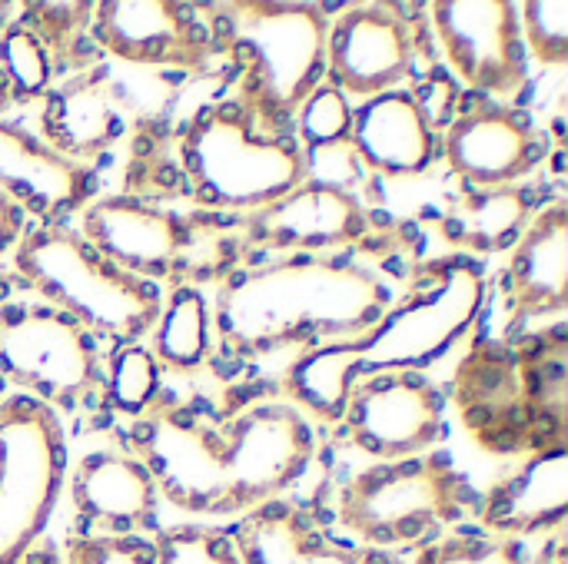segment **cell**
<instances>
[{
    "mask_svg": "<svg viewBox=\"0 0 568 564\" xmlns=\"http://www.w3.org/2000/svg\"><path fill=\"white\" fill-rule=\"evenodd\" d=\"M83 535L143 539L156 525V482L136 455L90 452L80 459L70 485Z\"/></svg>",
    "mask_w": 568,
    "mask_h": 564,
    "instance_id": "cell-20",
    "label": "cell"
},
{
    "mask_svg": "<svg viewBox=\"0 0 568 564\" xmlns=\"http://www.w3.org/2000/svg\"><path fill=\"white\" fill-rule=\"evenodd\" d=\"M160 362L140 342H126L110 356V402L126 416H146L160 399Z\"/></svg>",
    "mask_w": 568,
    "mask_h": 564,
    "instance_id": "cell-28",
    "label": "cell"
},
{
    "mask_svg": "<svg viewBox=\"0 0 568 564\" xmlns=\"http://www.w3.org/2000/svg\"><path fill=\"white\" fill-rule=\"evenodd\" d=\"M13 266L40 302L70 316L90 336L123 346L150 332L163 306L156 283L116 269L63 223L27 229L13 249Z\"/></svg>",
    "mask_w": 568,
    "mask_h": 564,
    "instance_id": "cell-6",
    "label": "cell"
},
{
    "mask_svg": "<svg viewBox=\"0 0 568 564\" xmlns=\"http://www.w3.org/2000/svg\"><path fill=\"white\" fill-rule=\"evenodd\" d=\"M476 505L466 475L446 452L399 462H373L339 492V522L366 548L389 552L423 545L463 522Z\"/></svg>",
    "mask_w": 568,
    "mask_h": 564,
    "instance_id": "cell-7",
    "label": "cell"
},
{
    "mask_svg": "<svg viewBox=\"0 0 568 564\" xmlns=\"http://www.w3.org/2000/svg\"><path fill=\"white\" fill-rule=\"evenodd\" d=\"M130 439L156 492L200 519L246 515L280 499L316 455L313 425L286 402L253 406L223 425L180 412H146Z\"/></svg>",
    "mask_w": 568,
    "mask_h": 564,
    "instance_id": "cell-1",
    "label": "cell"
},
{
    "mask_svg": "<svg viewBox=\"0 0 568 564\" xmlns=\"http://www.w3.org/2000/svg\"><path fill=\"white\" fill-rule=\"evenodd\" d=\"M20 564H67L60 558V552L53 548V545H37V548H30L27 552V558Z\"/></svg>",
    "mask_w": 568,
    "mask_h": 564,
    "instance_id": "cell-37",
    "label": "cell"
},
{
    "mask_svg": "<svg viewBox=\"0 0 568 564\" xmlns=\"http://www.w3.org/2000/svg\"><path fill=\"white\" fill-rule=\"evenodd\" d=\"M93 37L126 63L200 70L216 40L193 7L176 0H103L93 7Z\"/></svg>",
    "mask_w": 568,
    "mask_h": 564,
    "instance_id": "cell-14",
    "label": "cell"
},
{
    "mask_svg": "<svg viewBox=\"0 0 568 564\" xmlns=\"http://www.w3.org/2000/svg\"><path fill=\"white\" fill-rule=\"evenodd\" d=\"M213 316L196 286H176L153 322V359L170 372H196L210 352Z\"/></svg>",
    "mask_w": 568,
    "mask_h": 564,
    "instance_id": "cell-26",
    "label": "cell"
},
{
    "mask_svg": "<svg viewBox=\"0 0 568 564\" xmlns=\"http://www.w3.org/2000/svg\"><path fill=\"white\" fill-rule=\"evenodd\" d=\"M443 153L469 186H513L542 163L546 136L519 106L489 100L459 110L446 130Z\"/></svg>",
    "mask_w": 568,
    "mask_h": 564,
    "instance_id": "cell-15",
    "label": "cell"
},
{
    "mask_svg": "<svg viewBox=\"0 0 568 564\" xmlns=\"http://www.w3.org/2000/svg\"><path fill=\"white\" fill-rule=\"evenodd\" d=\"M413 106L416 113L423 116V123L439 136L453 126V120L459 116L463 110V90H459V80L446 70V66H433L413 90Z\"/></svg>",
    "mask_w": 568,
    "mask_h": 564,
    "instance_id": "cell-34",
    "label": "cell"
},
{
    "mask_svg": "<svg viewBox=\"0 0 568 564\" xmlns=\"http://www.w3.org/2000/svg\"><path fill=\"white\" fill-rule=\"evenodd\" d=\"M67 435L53 409L30 396L0 402V564L40 545L63 492Z\"/></svg>",
    "mask_w": 568,
    "mask_h": 564,
    "instance_id": "cell-9",
    "label": "cell"
},
{
    "mask_svg": "<svg viewBox=\"0 0 568 564\" xmlns=\"http://www.w3.org/2000/svg\"><path fill=\"white\" fill-rule=\"evenodd\" d=\"M0 193L40 223H63L97 199L90 166L50 150L37 133L0 120Z\"/></svg>",
    "mask_w": 568,
    "mask_h": 564,
    "instance_id": "cell-18",
    "label": "cell"
},
{
    "mask_svg": "<svg viewBox=\"0 0 568 564\" xmlns=\"http://www.w3.org/2000/svg\"><path fill=\"white\" fill-rule=\"evenodd\" d=\"M0 379L47 409H77L100 386L93 336L47 302L0 306Z\"/></svg>",
    "mask_w": 568,
    "mask_h": 564,
    "instance_id": "cell-11",
    "label": "cell"
},
{
    "mask_svg": "<svg viewBox=\"0 0 568 564\" xmlns=\"http://www.w3.org/2000/svg\"><path fill=\"white\" fill-rule=\"evenodd\" d=\"M213 40L226 43L243 70L246 113L276 130L323 83L329 17L316 3L233 0L213 7Z\"/></svg>",
    "mask_w": 568,
    "mask_h": 564,
    "instance_id": "cell-5",
    "label": "cell"
},
{
    "mask_svg": "<svg viewBox=\"0 0 568 564\" xmlns=\"http://www.w3.org/2000/svg\"><path fill=\"white\" fill-rule=\"evenodd\" d=\"M349 143L363 166L383 176H419L439 156V136L416 113L409 90L369 96L353 110Z\"/></svg>",
    "mask_w": 568,
    "mask_h": 564,
    "instance_id": "cell-23",
    "label": "cell"
},
{
    "mask_svg": "<svg viewBox=\"0 0 568 564\" xmlns=\"http://www.w3.org/2000/svg\"><path fill=\"white\" fill-rule=\"evenodd\" d=\"M23 233H27V213L7 193H0V259L10 249H17Z\"/></svg>",
    "mask_w": 568,
    "mask_h": 564,
    "instance_id": "cell-36",
    "label": "cell"
},
{
    "mask_svg": "<svg viewBox=\"0 0 568 564\" xmlns=\"http://www.w3.org/2000/svg\"><path fill=\"white\" fill-rule=\"evenodd\" d=\"M10 103H13V100H10V90H7V83H3V76H0V113H3Z\"/></svg>",
    "mask_w": 568,
    "mask_h": 564,
    "instance_id": "cell-39",
    "label": "cell"
},
{
    "mask_svg": "<svg viewBox=\"0 0 568 564\" xmlns=\"http://www.w3.org/2000/svg\"><path fill=\"white\" fill-rule=\"evenodd\" d=\"M220 229V219L176 216L136 196H100L80 209V236L116 269L146 283H200L203 273L196 253H213L216 263H223V253H236L226 233L216 236Z\"/></svg>",
    "mask_w": 568,
    "mask_h": 564,
    "instance_id": "cell-10",
    "label": "cell"
},
{
    "mask_svg": "<svg viewBox=\"0 0 568 564\" xmlns=\"http://www.w3.org/2000/svg\"><path fill=\"white\" fill-rule=\"evenodd\" d=\"M389 306V286L356 259L293 253L230 269L210 316L226 356L256 359L283 346L310 342L316 349L353 339L379 322Z\"/></svg>",
    "mask_w": 568,
    "mask_h": 564,
    "instance_id": "cell-3",
    "label": "cell"
},
{
    "mask_svg": "<svg viewBox=\"0 0 568 564\" xmlns=\"http://www.w3.org/2000/svg\"><path fill=\"white\" fill-rule=\"evenodd\" d=\"M0 402H3V379H0Z\"/></svg>",
    "mask_w": 568,
    "mask_h": 564,
    "instance_id": "cell-40",
    "label": "cell"
},
{
    "mask_svg": "<svg viewBox=\"0 0 568 564\" xmlns=\"http://www.w3.org/2000/svg\"><path fill=\"white\" fill-rule=\"evenodd\" d=\"M413 564H526V548L486 532H453L426 542Z\"/></svg>",
    "mask_w": 568,
    "mask_h": 564,
    "instance_id": "cell-30",
    "label": "cell"
},
{
    "mask_svg": "<svg viewBox=\"0 0 568 564\" xmlns=\"http://www.w3.org/2000/svg\"><path fill=\"white\" fill-rule=\"evenodd\" d=\"M243 239L276 253L346 249L369 233V213L353 193H336L316 183H300L276 203L243 219Z\"/></svg>",
    "mask_w": 568,
    "mask_h": 564,
    "instance_id": "cell-17",
    "label": "cell"
},
{
    "mask_svg": "<svg viewBox=\"0 0 568 564\" xmlns=\"http://www.w3.org/2000/svg\"><path fill=\"white\" fill-rule=\"evenodd\" d=\"M0 76L10 100H37L50 90L53 60L40 33L27 27H7L0 33Z\"/></svg>",
    "mask_w": 568,
    "mask_h": 564,
    "instance_id": "cell-27",
    "label": "cell"
},
{
    "mask_svg": "<svg viewBox=\"0 0 568 564\" xmlns=\"http://www.w3.org/2000/svg\"><path fill=\"white\" fill-rule=\"evenodd\" d=\"M486 269L469 256L429 259L413 289L366 332L310 349L290 366L286 396L323 422H339L349 389L383 372H423L446 359L479 322L486 306Z\"/></svg>",
    "mask_w": 568,
    "mask_h": 564,
    "instance_id": "cell-2",
    "label": "cell"
},
{
    "mask_svg": "<svg viewBox=\"0 0 568 564\" xmlns=\"http://www.w3.org/2000/svg\"><path fill=\"white\" fill-rule=\"evenodd\" d=\"M436 37L449 57V73L506 103L529 86V53L519 30V7L509 0H436L429 7Z\"/></svg>",
    "mask_w": 568,
    "mask_h": 564,
    "instance_id": "cell-12",
    "label": "cell"
},
{
    "mask_svg": "<svg viewBox=\"0 0 568 564\" xmlns=\"http://www.w3.org/2000/svg\"><path fill=\"white\" fill-rule=\"evenodd\" d=\"M506 336H516L529 319L562 316L568 302V206L546 203L509 253L503 273Z\"/></svg>",
    "mask_w": 568,
    "mask_h": 564,
    "instance_id": "cell-19",
    "label": "cell"
},
{
    "mask_svg": "<svg viewBox=\"0 0 568 564\" xmlns=\"http://www.w3.org/2000/svg\"><path fill=\"white\" fill-rule=\"evenodd\" d=\"M303 180L336 189V193H353L366 180V166L359 153L353 150L349 140L343 143H326V146H306L303 150Z\"/></svg>",
    "mask_w": 568,
    "mask_h": 564,
    "instance_id": "cell-33",
    "label": "cell"
},
{
    "mask_svg": "<svg viewBox=\"0 0 568 564\" xmlns=\"http://www.w3.org/2000/svg\"><path fill=\"white\" fill-rule=\"evenodd\" d=\"M67 564H156L146 539H103L73 535L67 542Z\"/></svg>",
    "mask_w": 568,
    "mask_h": 564,
    "instance_id": "cell-35",
    "label": "cell"
},
{
    "mask_svg": "<svg viewBox=\"0 0 568 564\" xmlns=\"http://www.w3.org/2000/svg\"><path fill=\"white\" fill-rule=\"evenodd\" d=\"M150 545L156 564H243L233 535L213 525H173L156 532Z\"/></svg>",
    "mask_w": 568,
    "mask_h": 564,
    "instance_id": "cell-29",
    "label": "cell"
},
{
    "mask_svg": "<svg viewBox=\"0 0 568 564\" xmlns=\"http://www.w3.org/2000/svg\"><path fill=\"white\" fill-rule=\"evenodd\" d=\"M568 449H542L526 455L519 469L499 475L476 502L479 525L496 539L549 535L566 525Z\"/></svg>",
    "mask_w": 568,
    "mask_h": 564,
    "instance_id": "cell-21",
    "label": "cell"
},
{
    "mask_svg": "<svg viewBox=\"0 0 568 564\" xmlns=\"http://www.w3.org/2000/svg\"><path fill=\"white\" fill-rule=\"evenodd\" d=\"M413 33L386 3L346 7L326 37V70L333 86L353 96L396 90L413 70Z\"/></svg>",
    "mask_w": 568,
    "mask_h": 564,
    "instance_id": "cell-16",
    "label": "cell"
},
{
    "mask_svg": "<svg viewBox=\"0 0 568 564\" xmlns=\"http://www.w3.org/2000/svg\"><path fill=\"white\" fill-rule=\"evenodd\" d=\"M539 186L513 183V186H469L439 219L443 239L459 256H493L516 246L532 216L542 209Z\"/></svg>",
    "mask_w": 568,
    "mask_h": 564,
    "instance_id": "cell-24",
    "label": "cell"
},
{
    "mask_svg": "<svg viewBox=\"0 0 568 564\" xmlns=\"http://www.w3.org/2000/svg\"><path fill=\"white\" fill-rule=\"evenodd\" d=\"M20 7L17 3H7V0H0V33L7 30V27H13V13H17Z\"/></svg>",
    "mask_w": 568,
    "mask_h": 564,
    "instance_id": "cell-38",
    "label": "cell"
},
{
    "mask_svg": "<svg viewBox=\"0 0 568 564\" xmlns=\"http://www.w3.org/2000/svg\"><path fill=\"white\" fill-rule=\"evenodd\" d=\"M353 106L343 90L333 83H320L296 110V133L306 146H326L349 140Z\"/></svg>",
    "mask_w": 568,
    "mask_h": 564,
    "instance_id": "cell-32",
    "label": "cell"
},
{
    "mask_svg": "<svg viewBox=\"0 0 568 564\" xmlns=\"http://www.w3.org/2000/svg\"><path fill=\"white\" fill-rule=\"evenodd\" d=\"M353 449L376 462L416 459L446 432V399L423 372H383L349 389L339 416Z\"/></svg>",
    "mask_w": 568,
    "mask_h": 564,
    "instance_id": "cell-13",
    "label": "cell"
},
{
    "mask_svg": "<svg viewBox=\"0 0 568 564\" xmlns=\"http://www.w3.org/2000/svg\"><path fill=\"white\" fill-rule=\"evenodd\" d=\"M243 564H403L396 555L329 539L310 512L273 499L243 515L233 532Z\"/></svg>",
    "mask_w": 568,
    "mask_h": 564,
    "instance_id": "cell-22",
    "label": "cell"
},
{
    "mask_svg": "<svg viewBox=\"0 0 568 564\" xmlns=\"http://www.w3.org/2000/svg\"><path fill=\"white\" fill-rule=\"evenodd\" d=\"M519 30L526 53L542 66L568 63V3L566 0H529L519 3Z\"/></svg>",
    "mask_w": 568,
    "mask_h": 564,
    "instance_id": "cell-31",
    "label": "cell"
},
{
    "mask_svg": "<svg viewBox=\"0 0 568 564\" xmlns=\"http://www.w3.org/2000/svg\"><path fill=\"white\" fill-rule=\"evenodd\" d=\"M183 170L203 209L256 213L303 183V150L263 133L243 103H223L193 120L183 136Z\"/></svg>",
    "mask_w": 568,
    "mask_h": 564,
    "instance_id": "cell-8",
    "label": "cell"
},
{
    "mask_svg": "<svg viewBox=\"0 0 568 564\" xmlns=\"http://www.w3.org/2000/svg\"><path fill=\"white\" fill-rule=\"evenodd\" d=\"M40 123V140L80 166L106 153L126 133V116L103 76H73L50 90Z\"/></svg>",
    "mask_w": 568,
    "mask_h": 564,
    "instance_id": "cell-25",
    "label": "cell"
},
{
    "mask_svg": "<svg viewBox=\"0 0 568 564\" xmlns=\"http://www.w3.org/2000/svg\"><path fill=\"white\" fill-rule=\"evenodd\" d=\"M453 406L489 455H536L568 439V332L479 336L453 372Z\"/></svg>",
    "mask_w": 568,
    "mask_h": 564,
    "instance_id": "cell-4",
    "label": "cell"
}]
</instances>
